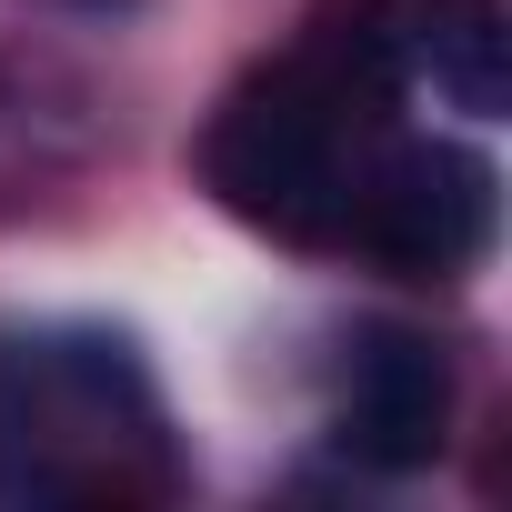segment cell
I'll list each match as a JSON object with an SVG mask.
<instances>
[{
    "label": "cell",
    "mask_w": 512,
    "mask_h": 512,
    "mask_svg": "<svg viewBox=\"0 0 512 512\" xmlns=\"http://www.w3.org/2000/svg\"><path fill=\"white\" fill-rule=\"evenodd\" d=\"M392 61H402V81H432V101H452L462 121L512 111V11L502 0H402Z\"/></svg>",
    "instance_id": "obj_5"
},
{
    "label": "cell",
    "mask_w": 512,
    "mask_h": 512,
    "mask_svg": "<svg viewBox=\"0 0 512 512\" xmlns=\"http://www.w3.org/2000/svg\"><path fill=\"white\" fill-rule=\"evenodd\" d=\"M51 11H81V21H121V11H141V0H51Z\"/></svg>",
    "instance_id": "obj_6"
},
{
    "label": "cell",
    "mask_w": 512,
    "mask_h": 512,
    "mask_svg": "<svg viewBox=\"0 0 512 512\" xmlns=\"http://www.w3.org/2000/svg\"><path fill=\"white\" fill-rule=\"evenodd\" d=\"M392 91H402L392 21L372 0H352V21H322L292 61L251 71L211 111V131H201L211 201L272 241H342V201H352L362 141Z\"/></svg>",
    "instance_id": "obj_1"
},
{
    "label": "cell",
    "mask_w": 512,
    "mask_h": 512,
    "mask_svg": "<svg viewBox=\"0 0 512 512\" xmlns=\"http://www.w3.org/2000/svg\"><path fill=\"white\" fill-rule=\"evenodd\" d=\"M131 452L161 462V402L131 342L111 332L0 342V492L101 502V492H131Z\"/></svg>",
    "instance_id": "obj_2"
},
{
    "label": "cell",
    "mask_w": 512,
    "mask_h": 512,
    "mask_svg": "<svg viewBox=\"0 0 512 512\" xmlns=\"http://www.w3.org/2000/svg\"><path fill=\"white\" fill-rule=\"evenodd\" d=\"M502 181L462 141H372L342 201V241H362L382 272L402 282H452L492 251Z\"/></svg>",
    "instance_id": "obj_3"
},
{
    "label": "cell",
    "mask_w": 512,
    "mask_h": 512,
    "mask_svg": "<svg viewBox=\"0 0 512 512\" xmlns=\"http://www.w3.org/2000/svg\"><path fill=\"white\" fill-rule=\"evenodd\" d=\"M332 442H342L362 472H422V462L452 442V362H442V342H432V332H402V322L352 332Z\"/></svg>",
    "instance_id": "obj_4"
}]
</instances>
